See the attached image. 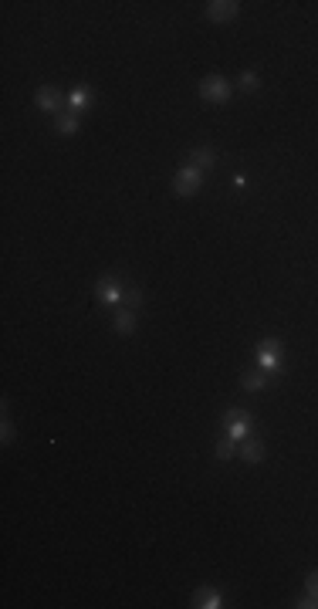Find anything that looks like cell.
Listing matches in <instances>:
<instances>
[{"instance_id": "5bb4252c", "label": "cell", "mask_w": 318, "mask_h": 609, "mask_svg": "<svg viewBox=\"0 0 318 609\" xmlns=\"http://www.w3.org/2000/svg\"><path fill=\"white\" fill-rule=\"evenodd\" d=\"M116 332L119 335H132L136 332V312L132 308H116Z\"/></svg>"}, {"instance_id": "d6986e66", "label": "cell", "mask_w": 318, "mask_h": 609, "mask_svg": "<svg viewBox=\"0 0 318 609\" xmlns=\"http://www.w3.org/2000/svg\"><path fill=\"white\" fill-rule=\"evenodd\" d=\"M295 606H298V609H315V606H318V599L312 596V592H305V596H301V599H298Z\"/></svg>"}, {"instance_id": "5b68a950", "label": "cell", "mask_w": 318, "mask_h": 609, "mask_svg": "<svg viewBox=\"0 0 318 609\" xmlns=\"http://www.w3.org/2000/svg\"><path fill=\"white\" fill-rule=\"evenodd\" d=\"M224 427H227V437H234V440L240 444L244 437H251L254 420H251L247 409H227V413H224Z\"/></svg>"}, {"instance_id": "3957f363", "label": "cell", "mask_w": 318, "mask_h": 609, "mask_svg": "<svg viewBox=\"0 0 318 609\" xmlns=\"http://www.w3.org/2000/svg\"><path fill=\"white\" fill-rule=\"evenodd\" d=\"M95 298H98L102 308H119L122 298H125V288L116 281V275H102L95 281Z\"/></svg>"}, {"instance_id": "e0dca14e", "label": "cell", "mask_w": 318, "mask_h": 609, "mask_svg": "<svg viewBox=\"0 0 318 609\" xmlns=\"http://www.w3.org/2000/svg\"><path fill=\"white\" fill-rule=\"evenodd\" d=\"M237 88H240V92H247V95H251V92H257V88H261V78H257L254 72H244V75H240V78H237Z\"/></svg>"}, {"instance_id": "ac0fdd59", "label": "cell", "mask_w": 318, "mask_h": 609, "mask_svg": "<svg viewBox=\"0 0 318 609\" xmlns=\"http://www.w3.org/2000/svg\"><path fill=\"white\" fill-rule=\"evenodd\" d=\"M0 437H3V447L14 444V437H17V430H14V423H10V416H3V427H0Z\"/></svg>"}, {"instance_id": "6da1fadb", "label": "cell", "mask_w": 318, "mask_h": 609, "mask_svg": "<svg viewBox=\"0 0 318 609\" xmlns=\"http://www.w3.org/2000/svg\"><path fill=\"white\" fill-rule=\"evenodd\" d=\"M200 183H203V173H200L197 166H190V162H187V166H180V169H176V176H173V193H176V197H183V200H190V197L200 190Z\"/></svg>"}, {"instance_id": "8992f818", "label": "cell", "mask_w": 318, "mask_h": 609, "mask_svg": "<svg viewBox=\"0 0 318 609\" xmlns=\"http://www.w3.org/2000/svg\"><path fill=\"white\" fill-rule=\"evenodd\" d=\"M34 102H38L41 112H47V116H61V112H65V95H61L54 85H41Z\"/></svg>"}, {"instance_id": "30bf717a", "label": "cell", "mask_w": 318, "mask_h": 609, "mask_svg": "<svg viewBox=\"0 0 318 609\" xmlns=\"http://www.w3.org/2000/svg\"><path fill=\"white\" fill-rule=\"evenodd\" d=\"M190 606H197V609H220L224 606V596L213 589V586H200L197 592H193V603Z\"/></svg>"}, {"instance_id": "52a82bcc", "label": "cell", "mask_w": 318, "mask_h": 609, "mask_svg": "<svg viewBox=\"0 0 318 609\" xmlns=\"http://www.w3.org/2000/svg\"><path fill=\"white\" fill-rule=\"evenodd\" d=\"M237 14H240L237 0H210V3H206V21H213V24H227V21H234Z\"/></svg>"}, {"instance_id": "8fae6325", "label": "cell", "mask_w": 318, "mask_h": 609, "mask_svg": "<svg viewBox=\"0 0 318 609\" xmlns=\"http://www.w3.org/2000/svg\"><path fill=\"white\" fill-rule=\"evenodd\" d=\"M240 386H244L247 393H261V389H268V372H264V369H251V372L240 376Z\"/></svg>"}, {"instance_id": "7c38bea8", "label": "cell", "mask_w": 318, "mask_h": 609, "mask_svg": "<svg viewBox=\"0 0 318 609\" xmlns=\"http://www.w3.org/2000/svg\"><path fill=\"white\" fill-rule=\"evenodd\" d=\"M54 129H58L61 136H75L81 129L78 112H61V116H54Z\"/></svg>"}, {"instance_id": "9a60e30c", "label": "cell", "mask_w": 318, "mask_h": 609, "mask_svg": "<svg viewBox=\"0 0 318 609\" xmlns=\"http://www.w3.org/2000/svg\"><path fill=\"white\" fill-rule=\"evenodd\" d=\"M142 301H146V291L139 288V284H132V288H125V298H122V308H142Z\"/></svg>"}, {"instance_id": "2e32d148", "label": "cell", "mask_w": 318, "mask_h": 609, "mask_svg": "<svg viewBox=\"0 0 318 609\" xmlns=\"http://www.w3.org/2000/svg\"><path fill=\"white\" fill-rule=\"evenodd\" d=\"M213 453H217V460H231V457L237 453V440H234V437H224V440H217Z\"/></svg>"}, {"instance_id": "4fadbf2b", "label": "cell", "mask_w": 318, "mask_h": 609, "mask_svg": "<svg viewBox=\"0 0 318 609\" xmlns=\"http://www.w3.org/2000/svg\"><path fill=\"white\" fill-rule=\"evenodd\" d=\"M213 162H217V153H213L210 146H197V149L190 153V166H197L200 173H203V169H210Z\"/></svg>"}, {"instance_id": "7a4b0ae2", "label": "cell", "mask_w": 318, "mask_h": 609, "mask_svg": "<svg viewBox=\"0 0 318 609\" xmlns=\"http://www.w3.org/2000/svg\"><path fill=\"white\" fill-rule=\"evenodd\" d=\"M231 95H234V85L224 78V75H206V78L200 81V98H203V102L220 105V102H227Z\"/></svg>"}, {"instance_id": "ba28073f", "label": "cell", "mask_w": 318, "mask_h": 609, "mask_svg": "<svg viewBox=\"0 0 318 609\" xmlns=\"http://www.w3.org/2000/svg\"><path fill=\"white\" fill-rule=\"evenodd\" d=\"M237 453L244 464H261V460L268 457V447H264V440H257V437H244L237 444Z\"/></svg>"}, {"instance_id": "277c9868", "label": "cell", "mask_w": 318, "mask_h": 609, "mask_svg": "<svg viewBox=\"0 0 318 609\" xmlns=\"http://www.w3.org/2000/svg\"><path fill=\"white\" fill-rule=\"evenodd\" d=\"M257 369H264V372H281L284 369V349H281L278 339H264L257 345Z\"/></svg>"}, {"instance_id": "9c48e42d", "label": "cell", "mask_w": 318, "mask_h": 609, "mask_svg": "<svg viewBox=\"0 0 318 609\" xmlns=\"http://www.w3.org/2000/svg\"><path fill=\"white\" fill-rule=\"evenodd\" d=\"M92 102H95V92H92V85H75L72 88V95H68V112H85V109H92Z\"/></svg>"}, {"instance_id": "ffe728a7", "label": "cell", "mask_w": 318, "mask_h": 609, "mask_svg": "<svg viewBox=\"0 0 318 609\" xmlns=\"http://www.w3.org/2000/svg\"><path fill=\"white\" fill-rule=\"evenodd\" d=\"M305 592H312V596L318 599V572H312V575L305 579Z\"/></svg>"}]
</instances>
